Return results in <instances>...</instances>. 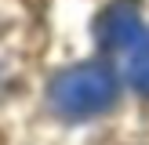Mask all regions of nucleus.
Masks as SVG:
<instances>
[{"mask_svg": "<svg viewBox=\"0 0 149 145\" xmlns=\"http://www.w3.org/2000/svg\"><path fill=\"white\" fill-rule=\"evenodd\" d=\"M116 102V76L106 65H77L51 84V105L69 120L106 113Z\"/></svg>", "mask_w": 149, "mask_h": 145, "instance_id": "f257e3e1", "label": "nucleus"}, {"mask_svg": "<svg viewBox=\"0 0 149 145\" xmlns=\"http://www.w3.org/2000/svg\"><path fill=\"white\" fill-rule=\"evenodd\" d=\"M142 33V18H138V7L131 0H120L106 11V18L98 22V40L106 51H124L138 40Z\"/></svg>", "mask_w": 149, "mask_h": 145, "instance_id": "f03ea898", "label": "nucleus"}, {"mask_svg": "<svg viewBox=\"0 0 149 145\" xmlns=\"http://www.w3.org/2000/svg\"><path fill=\"white\" fill-rule=\"evenodd\" d=\"M131 80H135V87L142 94H149V44L135 55V62H131Z\"/></svg>", "mask_w": 149, "mask_h": 145, "instance_id": "7ed1b4c3", "label": "nucleus"}]
</instances>
